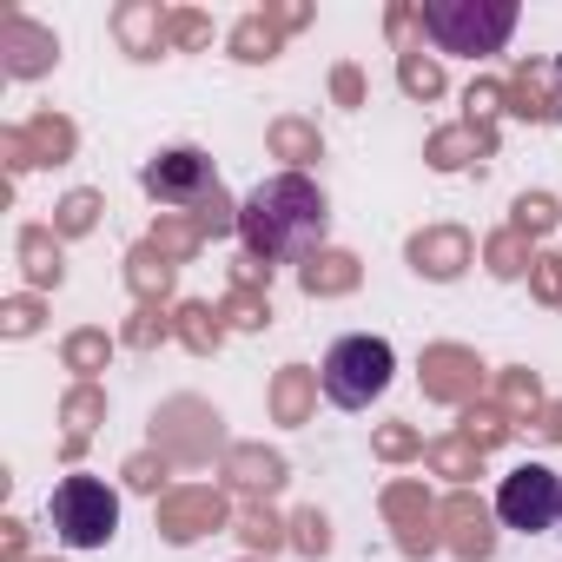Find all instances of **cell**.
<instances>
[{
	"mask_svg": "<svg viewBox=\"0 0 562 562\" xmlns=\"http://www.w3.org/2000/svg\"><path fill=\"white\" fill-rule=\"evenodd\" d=\"M325 232H331V205L305 172H278L251 186L238 205V238H245V258L258 265H292V258L305 265L325 251Z\"/></svg>",
	"mask_w": 562,
	"mask_h": 562,
	"instance_id": "obj_1",
	"label": "cell"
},
{
	"mask_svg": "<svg viewBox=\"0 0 562 562\" xmlns=\"http://www.w3.org/2000/svg\"><path fill=\"white\" fill-rule=\"evenodd\" d=\"M522 8L516 0H424L417 8V27L437 41V54H503L509 34H516Z\"/></svg>",
	"mask_w": 562,
	"mask_h": 562,
	"instance_id": "obj_2",
	"label": "cell"
},
{
	"mask_svg": "<svg viewBox=\"0 0 562 562\" xmlns=\"http://www.w3.org/2000/svg\"><path fill=\"white\" fill-rule=\"evenodd\" d=\"M391 378H397V351H391L384 338H371V331L338 338V345L325 351V364H318V391H325L338 411H371V404L391 391Z\"/></svg>",
	"mask_w": 562,
	"mask_h": 562,
	"instance_id": "obj_3",
	"label": "cell"
},
{
	"mask_svg": "<svg viewBox=\"0 0 562 562\" xmlns=\"http://www.w3.org/2000/svg\"><path fill=\"white\" fill-rule=\"evenodd\" d=\"M47 516H54V536L67 549H106L120 529V496L100 476H60L47 496Z\"/></svg>",
	"mask_w": 562,
	"mask_h": 562,
	"instance_id": "obj_4",
	"label": "cell"
},
{
	"mask_svg": "<svg viewBox=\"0 0 562 562\" xmlns=\"http://www.w3.org/2000/svg\"><path fill=\"white\" fill-rule=\"evenodd\" d=\"M139 186H146V199H159V205H172V212H186V218H199V212L225 192L218 172H212V159H205L199 146H172V153L146 159V166H139Z\"/></svg>",
	"mask_w": 562,
	"mask_h": 562,
	"instance_id": "obj_5",
	"label": "cell"
},
{
	"mask_svg": "<svg viewBox=\"0 0 562 562\" xmlns=\"http://www.w3.org/2000/svg\"><path fill=\"white\" fill-rule=\"evenodd\" d=\"M496 516H503L509 529H522V536L555 529V522H562V476H555V470H542V463L509 470V476H503V490H496Z\"/></svg>",
	"mask_w": 562,
	"mask_h": 562,
	"instance_id": "obj_6",
	"label": "cell"
},
{
	"mask_svg": "<svg viewBox=\"0 0 562 562\" xmlns=\"http://www.w3.org/2000/svg\"><path fill=\"white\" fill-rule=\"evenodd\" d=\"M153 450L172 463H205L218 450V411H205L199 397H172L153 417Z\"/></svg>",
	"mask_w": 562,
	"mask_h": 562,
	"instance_id": "obj_7",
	"label": "cell"
},
{
	"mask_svg": "<svg viewBox=\"0 0 562 562\" xmlns=\"http://www.w3.org/2000/svg\"><path fill=\"white\" fill-rule=\"evenodd\" d=\"M54 60H60V41H54V27H41V21H27V14H0V74L8 80H41V74H54Z\"/></svg>",
	"mask_w": 562,
	"mask_h": 562,
	"instance_id": "obj_8",
	"label": "cell"
},
{
	"mask_svg": "<svg viewBox=\"0 0 562 562\" xmlns=\"http://www.w3.org/2000/svg\"><path fill=\"white\" fill-rule=\"evenodd\" d=\"M476 391H483V364H476V351H463V345H430L424 351V397H437V404H476Z\"/></svg>",
	"mask_w": 562,
	"mask_h": 562,
	"instance_id": "obj_9",
	"label": "cell"
},
{
	"mask_svg": "<svg viewBox=\"0 0 562 562\" xmlns=\"http://www.w3.org/2000/svg\"><path fill=\"white\" fill-rule=\"evenodd\" d=\"M218 522H225V496H218L212 483H192V490L159 496V536H166V542H199V536H212Z\"/></svg>",
	"mask_w": 562,
	"mask_h": 562,
	"instance_id": "obj_10",
	"label": "cell"
},
{
	"mask_svg": "<svg viewBox=\"0 0 562 562\" xmlns=\"http://www.w3.org/2000/svg\"><path fill=\"white\" fill-rule=\"evenodd\" d=\"M384 516L397 522L404 555H430V549H437V522H443V509L424 496V483H391V490H384Z\"/></svg>",
	"mask_w": 562,
	"mask_h": 562,
	"instance_id": "obj_11",
	"label": "cell"
},
{
	"mask_svg": "<svg viewBox=\"0 0 562 562\" xmlns=\"http://www.w3.org/2000/svg\"><path fill=\"white\" fill-rule=\"evenodd\" d=\"M503 93H509V113L516 120H536V126H555L562 120V67H549V60L516 67V80Z\"/></svg>",
	"mask_w": 562,
	"mask_h": 562,
	"instance_id": "obj_12",
	"label": "cell"
},
{
	"mask_svg": "<svg viewBox=\"0 0 562 562\" xmlns=\"http://www.w3.org/2000/svg\"><path fill=\"white\" fill-rule=\"evenodd\" d=\"M463 265H470V232H457V225H424V232L411 238V271H417V278L450 285V278H463Z\"/></svg>",
	"mask_w": 562,
	"mask_h": 562,
	"instance_id": "obj_13",
	"label": "cell"
},
{
	"mask_svg": "<svg viewBox=\"0 0 562 562\" xmlns=\"http://www.w3.org/2000/svg\"><path fill=\"white\" fill-rule=\"evenodd\" d=\"M443 529H450V549L463 555V562H483L490 549H496V529H490V509L470 496V490H457L450 503H443Z\"/></svg>",
	"mask_w": 562,
	"mask_h": 562,
	"instance_id": "obj_14",
	"label": "cell"
},
{
	"mask_svg": "<svg viewBox=\"0 0 562 562\" xmlns=\"http://www.w3.org/2000/svg\"><path fill=\"white\" fill-rule=\"evenodd\" d=\"M166 21L172 14H159L153 0H126V8L113 14V34H120V47L133 54V60H159L172 41H166Z\"/></svg>",
	"mask_w": 562,
	"mask_h": 562,
	"instance_id": "obj_15",
	"label": "cell"
},
{
	"mask_svg": "<svg viewBox=\"0 0 562 562\" xmlns=\"http://www.w3.org/2000/svg\"><path fill=\"white\" fill-rule=\"evenodd\" d=\"M483 153H496V133L490 126H443V133H430V146H424V159L437 166V172H463L470 159H483Z\"/></svg>",
	"mask_w": 562,
	"mask_h": 562,
	"instance_id": "obj_16",
	"label": "cell"
},
{
	"mask_svg": "<svg viewBox=\"0 0 562 562\" xmlns=\"http://www.w3.org/2000/svg\"><path fill=\"white\" fill-rule=\"evenodd\" d=\"M21 271H27V285L34 292H54L67 265H60V232L54 225H21Z\"/></svg>",
	"mask_w": 562,
	"mask_h": 562,
	"instance_id": "obj_17",
	"label": "cell"
},
{
	"mask_svg": "<svg viewBox=\"0 0 562 562\" xmlns=\"http://www.w3.org/2000/svg\"><path fill=\"white\" fill-rule=\"evenodd\" d=\"M225 476H232L245 496H271L278 483H285V457H278V450H251V443H238V450L225 457Z\"/></svg>",
	"mask_w": 562,
	"mask_h": 562,
	"instance_id": "obj_18",
	"label": "cell"
},
{
	"mask_svg": "<svg viewBox=\"0 0 562 562\" xmlns=\"http://www.w3.org/2000/svg\"><path fill=\"white\" fill-rule=\"evenodd\" d=\"M299 285L312 299H338V292H358V258L351 251H318L299 265Z\"/></svg>",
	"mask_w": 562,
	"mask_h": 562,
	"instance_id": "obj_19",
	"label": "cell"
},
{
	"mask_svg": "<svg viewBox=\"0 0 562 562\" xmlns=\"http://www.w3.org/2000/svg\"><path fill=\"white\" fill-rule=\"evenodd\" d=\"M126 285H133V299L139 305H159L166 292H172V258L146 238V245H133V258H126Z\"/></svg>",
	"mask_w": 562,
	"mask_h": 562,
	"instance_id": "obj_20",
	"label": "cell"
},
{
	"mask_svg": "<svg viewBox=\"0 0 562 562\" xmlns=\"http://www.w3.org/2000/svg\"><path fill=\"white\" fill-rule=\"evenodd\" d=\"M21 133H27V153H34V166H67V159H74V146H80L74 120H60V113H34Z\"/></svg>",
	"mask_w": 562,
	"mask_h": 562,
	"instance_id": "obj_21",
	"label": "cell"
},
{
	"mask_svg": "<svg viewBox=\"0 0 562 562\" xmlns=\"http://www.w3.org/2000/svg\"><path fill=\"white\" fill-rule=\"evenodd\" d=\"M278 47H285V27H278L271 14H245V21L232 27V60H245V67L278 60Z\"/></svg>",
	"mask_w": 562,
	"mask_h": 562,
	"instance_id": "obj_22",
	"label": "cell"
},
{
	"mask_svg": "<svg viewBox=\"0 0 562 562\" xmlns=\"http://www.w3.org/2000/svg\"><path fill=\"white\" fill-rule=\"evenodd\" d=\"M312 397H318V371H305V364H285V371H278V384H271V411H278V424H305Z\"/></svg>",
	"mask_w": 562,
	"mask_h": 562,
	"instance_id": "obj_23",
	"label": "cell"
},
{
	"mask_svg": "<svg viewBox=\"0 0 562 562\" xmlns=\"http://www.w3.org/2000/svg\"><path fill=\"white\" fill-rule=\"evenodd\" d=\"M265 139H271V153H278V159H292V166H312V159L325 153V139H318V126H312V120H271V133H265Z\"/></svg>",
	"mask_w": 562,
	"mask_h": 562,
	"instance_id": "obj_24",
	"label": "cell"
},
{
	"mask_svg": "<svg viewBox=\"0 0 562 562\" xmlns=\"http://www.w3.org/2000/svg\"><path fill=\"white\" fill-rule=\"evenodd\" d=\"M60 424H67V437H74V443H87V437H93V424H106V391H100V384H74V391H67V404H60Z\"/></svg>",
	"mask_w": 562,
	"mask_h": 562,
	"instance_id": "obj_25",
	"label": "cell"
},
{
	"mask_svg": "<svg viewBox=\"0 0 562 562\" xmlns=\"http://www.w3.org/2000/svg\"><path fill=\"white\" fill-rule=\"evenodd\" d=\"M172 331H179V345H186V351H199V358H205V351H218V338H225L218 312H212V305H199V299H192V305H179Z\"/></svg>",
	"mask_w": 562,
	"mask_h": 562,
	"instance_id": "obj_26",
	"label": "cell"
},
{
	"mask_svg": "<svg viewBox=\"0 0 562 562\" xmlns=\"http://www.w3.org/2000/svg\"><path fill=\"white\" fill-rule=\"evenodd\" d=\"M397 87H404L411 100H437V93H443V67H437L424 47H404V54H397Z\"/></svg>",
	"mask_w": 562,
	"mask_h": 562,
	"instance_id": "obj_27",
	"label": "cell"
},
{
	"mask_svg": "<svg viewBox=\"0 0 562 562\" xmlns=\"http://www.w3.org/2000/svg\"><path fill=\"white\" fill-rule=\"evenodd\" d=\"M93 225H100V192H93V186H74V192L54 205V232H60V238H87Z\"/></svg>",
	"mask_w": 562,
	"mask_h": 562,
	"instance_id": "obj_28",
	"label": "cell"
},
{
	"mask_svg": "<svg viewBox=\"0 0 562 562\" xmlns=\"http://www.w3.org/2000/svg\"><path fill=\"white\" fill-rule=\"evenodd\" d=\"M60 358H67V371H80V384H93V378L106 371V358H113V338H106V331H74V338L60 345Z\"/></svg>",
	"mask_w": 562,
	"mask_h": 562,
	"instance_id": "obj_29",
	"label": "cell"
},
{
	"mask_svg": "<svg viewBox=\"0 0 562 562\" xmlns=\"http://www.w3.org/2000/svg\"><path fill=\"white\" fill-rule=\"evenodd\" d=\"M430 470H437V476L470 483V476L483 470V450H476V443H463V437H443V443H430Z\"/></svg>",
	"mask_w": 562,
	"mask_h": 562,
	"instance_id": "obj_30",
	"label": "cell"
},
{
	"mask_svg": "<svg viewBox=\"0 0 562 562\" xmlns=\"http://www.w3.org/2000/svg\"><path fill=\"white\" fill-rule=\"evenodd\" d=\"M483 258H490V271H496V278H522V271L536 265V258H529V238H522V232H496V238L483 245Z\"/></svg>",
	"mask_w": 562,
	"mask_h": 562,
	"instance_id": "obj_31",
	"label": "cell"
},
{
	"mask_svg": "<svg viewBox=\"0 0 562 562\" xmlns=\"http://www.w3.org/2000/svg\"><path fill=\"white\" fill-rule=\"evenodd\" d=\"M503 417H542V384L536 371H503Z\"/></svg>",
	"mask_w": 562,
	"mask_h": 562,
	"instance_id": "obj_32",
	"label": "cell"
},
{
	"mask_svg": "<svg viewBox=\"0 0 562 562\" xmlns=\"http://www.w3.org/2000/svg\"><path fill=\"white\" fill-rule=\"evenodd\" d=\"M555 218H562V212H555V199H549V192H522V199H516V225H509V232H522V238H549V232H555Z\"/></svg>",
	"mask_w": 562,
	"mask_h": 562,
	"instance_id": "obj_33",
	"label": "cell"
},
{
	"mask_svg": "<svg viewBox=\"0 0 562 562\" xmlns=\"http://www.w3.org/2000/svg\"><path fill=\"white\" fill-rule=\"evenodd\" d=\"M509 430H516V424H509L503 411H490V404H470V411H463V443H476V450H496Z\"/></svg>",
	"mask_w": 562,
	"mask_h": 562,
	"instance_id": "obj_34",
	"label": "cell"
},
{
	"mask_svg": "<svg viewBox=\"0 0 562 562\" xmlns=\"http://www.w3.org/2000/svg\"><path fill=\"white\" fill-rule=\"evenodd\" d=\"M153 245H159V251L179 265V258H192V251L205 245V232H199L192 218H159V225H153Z\"/></svg>",
	"mask_w": 562,
	"mask_h": 562,
	"instance_id": "obj_35",
	"label": "cell"
},
{
	"mask_svg": "<svg viewBox=\"0 0 562 562\" xmlns=\"http://www.w3.org/2000/svg\"><path fill=\"white\" fill-rule=\"evenodd\" d=\"M218 318H232L238 331H265V325H271V305H265L258 292H245V285H238V292L218 305Z\"/></svg>",
	"mask_w": 562,
	"mask_h": 562,
	"instance_id": "obj_36",
	"label": "cell"
},
{
	"mask_svg": "<svg viewBox=\"0 0 562 562\" xmlns=\"http://www.w3.org/2000/svg\"><path fill=\"white\" fill-rule=\"evenodd\" d=\"M0 331H8V338H34L41 331V299L34 292L8 299V305H0Z\"/></svg>",
	"mask_w": 562,
	"mask_h": 562,
	"instance_id": "obj_37",
	"label": "cell"
},
{
	"mask_svg": "<svg viewBox=\"0 0 562 562\" xmlns=\"http://www.w3.org/2000/svg\"><path fill=\"white\" fill-rule=\"evenodd\" d=\"M463 106H470V126H490L503 106H509V93L496 87V80H470V93H463Z\"/></svg>",
	"mask_w": 562,
	"mask_h": 562,
	"instance_id": "obj_38",
	"label": "cell"
},
{
	"mask_svg": "<svg viewBox=\"0 0 562 562\" xmlns=\"http://www.w3.org/2000/svg\"><path fill=\"white\" fill-rule=\"evenodd\" d=\"M292 542H299L305 555H325V549H331V522H325L318 509H299V516H292Z\"/></svg>",
	"mask_w": 562,
	"mask_h": 562,
	"instance_id": "obj_39",
	"label": "cell"
},
{
	"mask_svg": "<svg viewBox=\"0 0 562 562\" xmlns=\"http://www.w3.org/2000/svg\"><path fill=\"white\" fill-rule=\"evenodd\" d=\"M238 536H245L251 549H265V555H271L278 542H285V529H278V516H265V509H245V516H238Z\"/></svg>",
	"mask_w": 562,
	"mask_h": 562,
	"instance_id": "obj_40",
	"label": "cell"
},
{
	"mask_svg": "<svg viewBox=\"0 0 562 562\" xmlns=\"http://www.w3.org/2000/svg\"><path fill=\"white\" fill-rule=\"evenodd\" d=\"M529 285H536L542 305H562V258H555V251H542V258L529 265Z\"/></svg>",
	"mask_w": 562,
	"mask_h": 562,
	"instance_id": "obj_41",
	"label": "cell"
},
{
	"mask_svg": "<svg viewBox=\"0 0 562 562\" xmlns=\"http://www.w3.org/2000/svg\"><path fill=\"white\" fill-rule=\"evenodd\" d=\"M166 41H172V47H205V41H212V21L186 8V14H172V21H166Z\"/></svg>",
	"mask_w": 562,
	"mask_h": 562,
	"instance_id": "obj_42",
	"label": "cell"
},
{
	"mask_svg": "<svg viewBox=\"0 0 562 562\" xmlns=\"http://www.w3.org/2000/svg\"><path fill=\"white\" fill-rule=\"evenodd\" d=\"M159 338H166V318H159V305H139V312H133V325H126V345H133V351H153Z\"/></svg>",
	"mask_w": 562,
	"mask_h": 562,
	"instance_id": "obj_43",
	"label": "cell"
},
{
	"mask_svg": "<svg viewBox=\"0 0 562 562\" xmlns=\"http://www.w3.org/2000/svg\"><path fill=\"white\" fill-rule=\"evenodd\" d=\"M166 463H172V457H153V450H139V457L126 463V483H133V490H159V483H166Z\"/></svg>",
	"mask_w": 562,
	"mask_h": 562,
	"instance_id": "obj_44",
	"label": "cell"
},
{
	"mask_svg": "<svg viewBox=\"0 0 562 562\" xmlns=\"http://www.w3.org/2000/svg\"><path fill=\"white\" fill-rule=\"evenodd\" d=\"M0 555H8V562H34V555H27V522H21V516L0 522Z\"/></svg>",
	"mask_w": 562,
	"mask_h": 562,
	"instance_id": "obj_45",
	"label": "cell"
},
{
	"mask_svg": "<svg viewBox=\"0 0 562 562\" xmlns=\"http://www.w3.org/2000/svg\"><path fill=\"white\" fill-rule=\"evenodd\" d=\"M331 93H338V106H364V74L358 67H338L331 74Z\"/></svg>",
	"mask_w": 562,
	"mask_h": 562,
	"instance_id": "obj_46",
	"label": "cell"
},
{
	"mask_svg": "<svg viewBox=\"0 0 562 562\" xmlns=\"http://www.w3.org/2000/svg\"><path fill=\"white\" fill-rule=\"evenodd\" d=\"M411 450H417V430H404V424L378 430V457H411Z\"/></svg>",
	"mask_w": 562,
	"mask_h": 562,
	"instance_id": "obj_47",
	"label": "cell"
},
{
	"mask_svg": "<svg viewBox=\"0 0 562 562\" xmlns=\"http://www.w3.org/2000/svg\"><path fill=\"white\" fill-rule=\"evenodd\" d=\"M0 153H8V166H14V172H27V166H34V153H27V133H21V126H8V133H0Z\"/></svg>",
	"mask_w": 562,
	"mask_h": 562,
	"instance_id": "obj_48",
	"label": "cell"
},
{
	"mask_svg": "<svg viewBox=\"0 0 562 562\" xmlns=\"http://www.w3.org/2000/svg\"><path fill=\"white\" fill-rule=\"evenodd\" d=\"M536 437L562 443V404H542V417H536Z\"/></svg>",
	"mask_w": 562,
	"mask_h": 562,
	"instance_id": "obj_49",
	"label": "cell"
},
{
	"mask_svg": "<svg viewBox=\"0 0 562 562\" xmlns=\"http://www.w3.org/2000/svg\"><path fill=\"white\" fill-rule=\"evenodd\" d=\"M265 14H271V21H278V27H285V34H292V27H305V21H312V8H265Z\"/></svg>",
	"mask_w": 562,
	"mask_h": 562,
	"instance_id": "obj_50",
	"label": "cell"
},
{
	"mask_svg": "<svg viewBox=\"0 0 562 562\" xmlns=\"http://www.w3.org/2000/svg\"><path fill=\"white\" fill-rule=\"evenodd\" d=\"M411 27H417V8H391V41H411Z\"/></svg>",
	"mask_w": 562,
	"mask_h": 562,
	"instance_id": "obj_51",
	"label": "cell"
},
{
	"mask_svg": "<svg viewBox=\"0 0 562 562\" xmlns=\"http://www.w3.org/2000/svg\"><path fill=\"white\" fill-rule=\"evenodd\" d=\"M245 562H258V555H245Z\"/></svg>",
	"mask_w": 562,
	"mask_h": 562,
	"instance_id": "obj_52",
	"label": "cell"
},
{
	"mask_svg": "<svg viewBox=\"0 0 562 562\" xmlns=\"http://www.w3.org/2000/svg\"><path fill=\"white\" fill-rule=\"evenodd\" d=\"M41 562H54V555H41Z\"/></svg>",
	"mask_w": 562,
	"mask_h": 562,
	"instance_id": "obj_53",
	"label": "cell"
},
{
	"mask_svg": "<svg viewBox=\"0 0 562 562\" xmlns=\"http://www.w3.org/2000/svg\"><path fill=\"white\" fill-rule=\"evenodd\" d=\"M555 67H562V60H555Z\"/></svg>",
	"mask_w": 562,
	"mask_h": 562,
	"instance_id": "obj_54",
	"label": "cell"
}]
</instances>
